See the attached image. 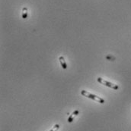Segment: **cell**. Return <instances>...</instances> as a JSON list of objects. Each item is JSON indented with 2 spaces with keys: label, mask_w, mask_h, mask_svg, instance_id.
Segmentation results:
<instances>
[{
  "label": "cell",
  "mask_w": 131,
  "mask_h": 131,
  "mask_svg": "<svg viewBox=\"0 0 131 131\" xmlns=\"http://www.w3.org/2000/svg\"><path fill=\"white\" fill-rule=\"evenodd\" d=\"M81 94L82 96H85L87 98H89V99H91L92 100H95V101H96V102H99L101 104L105 103V99H103L102 98H101L99 96H95V95H94V94H92L91 93H89L86 90H82L81 91Z\"/></svg>",
  "instance_id": "6da1fadb"
},
{
  "label": "cell",
  "mask_w": 131,
  "mask_h": 131,
  "mask_svg": "<svg viewBox=\"0 0 131 131\" xmlns=\"http://www.w3.org/2000/svg\"><path fill=\"white\" fill-rule=\"evenodd\" d=\"M27 8H23V12H22V17L24 19H26L27 17Z\"/></svg>",
  "instance_id": "5b68a950"
},
{
  "label": "cell",
  "mask_w": 131,
  "mask_h": 131,
  "mask_svg": "<svg viewBox=\"0 0 131 131\" xmlns=\"http://www.w3.org/2000/svg\"><path fill=\"white\" fill-rule=\"evenodd\" d=\"M97 80H98V82L100 83L101 84H103V85H105V86H108V87L112 88V89H114V90H118V88H119V86H118L117 84H114V83H111V82H108V81L104 80V79L101 78V77H98V78L97 79Z\"/></svg>",
  "instance_id": "7a4b0ae2"
},
{
  "label": "cell",
  "mask_w": 131,
  "mask_h": 131,
  "mask_svg": "<svg viewBox=\"0 0 131 131\" xmlns=\"http://www.w3.org/2000/svg\"><path fill=\"white\" fill-rule=\"evenodd\" d=\"M79 110H76L75 112H73L72 114L69 117V118H68V122H69V123L72 122V121H74V118L79 115Z\"/></svg>",
  "instance_id": "3957f363"
},
{
  "label": "cell",
  "mask_w": 131,
  "mask_h": 131,
  "mask_svg": "<svg viewBox=\"0 0 131 131\" xmlns=\"http://www.w3.org/2000/svg\"><path fill=\"white\" fill-rule=\"evenodd\" d=\"M106 58H107L108 59H113V60H114V58H113L112 56H110V55H108Z\"/></svg>",
  "instance_id": "52a82bcc"
},
{
  "label": "cell",
  "mask_w": 131,
  "mask_h": 131,
  "mask_svg": "<svg viewBox=\"0 0 131 131\" xmlns=\"http://www.w3.org/2000/svg\"><path fill=\"white\" fill-rule=\"evenodd\" d=\"M59 60H60V64H61L62 68H63V69H66V68H67V64H66V61H65L64 58H63V56H60V57L59 58Z\"/></svg>",
  "instance_id": "277c9868"
},
{
  "label": "cell",
  "mask_w": 131,
  "mask_h": 131,
  "mask_svg": "<svg viewBox=\"0 0 131 131\" xmlns=\"http://www.w3.org/2000/svg\"><path fill=\"white\" fill-rule=\"evenodd\" d=\"M59 128H60V125H59V124H56V125L53 127V128L50 131H57L59 130Z\"/></svg>",
  "instance_id": "8992f818"
}]
</instances>
